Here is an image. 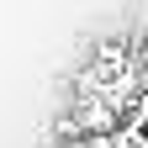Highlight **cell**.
Instances as JSON below:
<instances>
[{
    "label": "cell",
    "mask_w": 148,
    "mask_h": 148,
    "mask_svg": "<svg viewBox=\"0 0 148 148\" xmlns=\"http://www.w3.org/2000/svg\"><path fill=\"white\" fill-rule=\"evenodd\" d=\"M79 132H111V111L101 106V101H79Z\"/></svg>",
    "instance_id": "obj_1"
},
{
    "label": "cell",
    "mask_w": 148,
    "mask_h": 148,
    "mask_svg": "<svg viewBox=\"0 0 148 148\" xmlns=\"http://www.w3.org/2000/svg\"><path fill=\"white\" fill-rule=\"evenodd\" d=\"M122 53H127V42H116V37H111V42H101V64H116Z\"/></svg>",
    "instance_id": "obj_2"
},
{
    "label": "cell",
    "mask_w": 148,
    "mask_h": 148,
    "mask_svg": "<svg viewBox=\"0 0 148 148\" xmlns=\"http://www.w3.org/2000/svg\"><path fill=\"white\" fill-rule=\"evenodd\" d=\"M48 148H64V143H48Z\"/></svg>",
    "instance_id": "obj_3"
}]
</instances>
